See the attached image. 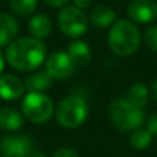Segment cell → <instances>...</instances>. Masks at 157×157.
Masks as SVG:
<instances>
[{
  "label": "cell",
  "instance_id": "cell-1",
  "mask_svg": "<svg viewBox=\"0 0 157 157\" xmlns=\"http://www.w3.org/2000/svg\"><path fill=\"white\" fill-rule=\"evenodd\" d=\"M4 55L11 68L19 72H32L46 62L47 48L41 40L25 36L8 44Z\"/></svg>",
  "mask_w": 157,
  "mask_h": 157
},
{
  "label": "cell",
  "instance_id": "cell-2",
  "mask_svg": "<svg viewBox=\"0 0 157 157\" xmlns=\"http://www.w3.org/2000/svg\"><path fill=\"white\" fill-rule=\"evenodd\" d=\"M108 44L114 55L130 57L141 46V32L134 22L116 19L108 35Z\"/></svg>",
  "mask_w": 157,
  "mask_h": 157
},
{
  "label": "cell",
  "instance_id": "cell-3",
  "mask_svg": "<svg viewBox=\"0 0 157 157\" xmlns=\"http://www.w3.org/2000/svg\"><path fill=\"white\" fill-rule=\"evenodd\" d=\"M108 113L114 127L121 131H135L144 123V109L132 105L127 98H114L108 108Z\"/></svg>",
  "mask_w": 157,
  "mask_h": 157
},
{
  "label": "cell",
  "instance_id": "cell-4",
  "mask_svg": "<svg viewBox=\"0 0 157 157\" xmlns=\"http://www.w3.org/2000/svg\"><path fill=\"white\" fill-rule=\"evenodd\" d=\"M88 116V105L78 95L63 98L57 106V120L65 128H77Z\"/></svg>",
  "mask_w": 157,
  "mask_h": 157
},
{
  "label": "cell",
  "instance_id": "cell-5",
  "mask_svg": "<svg viewBox=\"0 0 157 157\" xmlns=\"http://www.w3.org/2000/svg\"><path fill=\"white\" fill-rule=\"evenodd\" d=\"M22 113L29 121L41 124L54 114V102L43 92H28L22 101Z\"/></svg>",
  "mask_w": 157,
  "mask_h": 157
},
{
  "label": "cell",
  "instance_id": "cell-6",
  "mask_svg": "<svg viewBox=\"0 0 157 157\" xmlns=\"http://www.w3.org/2000/svg\"><path fill=\"white\" fill-rule=\"evenodd\" d=\"M88 24V17L76 6H63L58 13V25L61 32L72 39H78L86 35Z\"/></svg>",
  "mask_w": 157,
  "mask_h": 157
},
{
  "label": "cell",
  "instance_id": "cell-7",
  "mask_svg": "<svg viewBox=\"0 0 157 157\" xmlns=\"http://www.w3.org/2000/svg\"><path fill=\"white\" fill-rule=\"evenodd\" d=\"M46 71L52 78L65 80L73 76L76 66L66 51H54L46 58Z\"/></svg>",
  "mask_w": 157,
  "mask_h": 157
},
{
  "label": "cell",
  "instance_id": "cell-8",
  "mask_svg": "<svg viewBox=\"0 0 157 157\" xmlns=\"http://www.w3.org/2000/svg\"><path fill=\"white\" fill-rule=\"evenodd\" d=\"M33 150L29 135H4L0 138V153L4 157H28Z\"/></svg>",
  "mask_w": 157,
  "mask_h": 157
},
{
  "label": "cell",
  "instance_id": "cell-9",
  "mask_svg": "<svg viewBox=\"0 0 157 157\" xmlns=\"http://www.w3.org/2000/svg\"><path fill=\"white\" fill-rule=\"evenodd\" d=\"M127 14L136 24H150L157 18L156 0H132L128 4Z\"/></svg>",
  "mask_w": 157,
  "mask_h": 157
},
{
  "label": "cell",
  "instance_id": "cell-10",
  "mask_svg": "<svg viewBox=\"0 0 157 157\" xmlns=\"http://www.w3.org/2000/svg\"><path fill=\"white\" fill-rule=\"evenodd\" d=\"M25 86L14 75L0 76V98L4 101H17L24 95Z\"/></svg>",
  "mask_w": 157,
  "mask_h": 157
},
{
  "label": "cell",
  "instance_id": "cell-11",
  "mask_svg": "<svg viewBox=\"0 0 157 157\" xmlns=\"http://www.w3.org/2000/svg\"><path fill=\"white\" fill-rule=\"evenodd\" d=\"M18 22L13 15L0 13V47H6L15 40L18 35Z\"/></svg>",
  "mask_w": 157,
  "mask_h": 157
},
{
  "label": "cell",
  "instance_id": "cell-12",
  "mask_svg": "<svg viewBox=\"0 0 157 157\" xmlns=\"http://www.w3.org/2000/svg\"><path fill=\"white\" fill-rule=\"evenodd\" d=\"M66 52L76 68H83L91 61V48L83 40H73L68 46Z\"/></svg>",
  "mask_w": 157,
  "mask_h": 157
},
{
  "label": "cell",
  "instance_id": "cell-13",
  "mask_svg": "<svg viewBox=\"0 0 157 157\" xmlns=\"http://www.w3.org/2000/svg\"><path fill=\"white\" fill-rule=\"evenodd\" d=\"M52 29H54L52 21L46 14H36L29 21L30 35H32V37L39 39V40H43V39L48 37L51 35Z\"/></svg>",
  "mask_w": 157,
  "mask_h": 157
},
{
  "label": "cell",
  "instance_id": "cell-14",
  "mask_svg": "<svg viewBox=\"0 0 157 157\" xmlns=\"http://www.w3.org/2000/svg\"><path fill=\"white\" fill-rule=\"evenodd\" d=\"M88 19L97 28H108L116 22V13H114L113 8L101 4L92 8Z\"/></svg>",
  "mask_w": 157,
  "mask_h": 157
},
{
  "label": "cell",
  "instance_id": "cell-15",
  "mask_svg": "<svg viewBox=\"0 0 157 157\" xmlns=\"http://www.w3.org/2000/svg\"><path fill=\"white\" fill-rule=\"evenodd\" d=\"M24 116L13 108L0 109V128L6 131H18L24 127Z\"/></svg>",
  "mask_w": 157,
  "mask_h": 157
},
{
  "label": "cell",
  "instance_id": "cell-16",
  "mask_svg": "<svg viewBox=\"0 0 157 157\" xmlns=\"http://www.w3.org/2000/svg\"><path fill=\"white\" fill-rule=\"evenodd\" d=\"M52 81L54 78L47 73V71H40L29 75L25 78L24 86L29 92H43L52 86Z\"/></svg>",
  "mask_w": 157,
  "mask_h": 157
},
{
  "label": "cell",
  "instance_id": "cell-17",
  "mask_svg": "<svg viewBox=\"0 0 157 157\" xmlns=\"http://www.w3.org/2000/svg\"><path fill=\"white\" fill-rule=\"evenodd\" d=\"M149 97H150V92L144 83H134L128 88V92H127V99L132 105L138 106L141 109H144L147 105Z\"/></svg>",
  "mask_w": 157,
  "mask_h": 157
},
{
  "label": "cell",
  "instance_id": "cell-18",
  "mask_svg": "<svg viewBox=\"0 0 157 157\" xmlns=\"http://www.w3.org/2000/svg\"><path fill=\"white\" fill-rule=\"evenodd\" d=\"M10 10L19 17H28L36 10L37 0H8Z\"/></svg>",
  "mask_w": 157,
  "mask_h": 157
},
{
  "label": "cell",
  "instance_id": "cell-19",
  "mask_svg": "<svg viewBox=\"0 0 157 157\" xmlns=\"http://www.w3.org/2000/svg\"><path fill=\"white\" fill-rule=\"evenodd\" d=\"M152 134L147 130H142V128H138V130L132 131L130 136V144L134 149L136 150H144L146 147H149V145L152 144Z\"/></svg>",
  "mask_w": 157,
  "mask_h": 157
},
{
  "label": "cell",
  "instance_id": "cell-20",
  "mask_svg": "<svg viewBox=\"0 0 157 157\" xmlns=\"http://www.w3.org/2000/svg\"><path fill=\"white\" fill-rule=\"evenodd\" d=\"M145 44L149 47L152 51L157 52V25H152L145 30Z\"/></svg>",
  "mask_w": 157,
  "mask_h": 157
},
{
  "label": "cell",
  "instance_id": "cell-21",
  "mask_svg": "<svg viewBox=\"0 0 157 157\" xmlns=\"http://www.w3.org/2000/svg\"><path fill=\"white\" fill-rule=\"evenodd\" d=\"M52 157H80L77 155V152L75 149H71V147H61L57 152L52 155Z\"/></svg>",
  "mask_w": 157,
  "mask_h": 157
},
{
  "label": "cell",
  "instance_id": "cell-22",
  "mask_svg": "<svg viewBox=\"0 0 157 157\" xmlns=\"http://www.w3.org/2000/svg\"><path fill=\"white\" fill-rule=\"evenodd\" d=\"M147 131L152 134V136H156L157 138V113L156 114H152L147 120Z\"/></svg>",
  "mask_w": 157,
  "mask_h": 157
},
{
  "label": "cell",
  "instance_id": "cell-23",
  "mask_svg": "<svg viewBox=\"0 0 157 157\" xmlns=\"http://www.w3.org/2000/svg\"><path fill=\"white\" fill-rule=\"evenodd\" d=\"M73 2H75V6L78 7L80 10H87V8H90L92 0H73Z\"/></svg>",
  "mask_w": 157,
  "mask_h": 157
},
{
  "label": "cell",
  "instance_id": "cell-24",
  "mask_svg": "<svg viewBox=\"0 0 157 157\" xmlns=\"http://www.w3.org/2000/svg\"><path fill=\"white\" fill-rule=\"evenodd\" d=\"M44 2L51 7H63V6H66V3L69 0H44Z\"/></svg>",
  "mask_w": 157,
  "mask_h": 157
},
{
  "label": "cell",
  "instance_id": "cell-25",
  "mask_svg": "<svg viewBox=\"0 0 157 157\" xmlns=\"http://www.w3.org/2000/svg\"><path fill=\"white\" fill-rule=\"evenodd\" d=\"M4 65H6V58L3 55V52L0 51V76H2L3 71H4Z\"/></svg>",
  "mask_w": 157,
  "mask_h": 157
},
{
  "label": "cell",
  "instance_id": "cell-26",
  "mask_svg": "<svg viewBox=\"0 0 157 157\" xmlns=\"http://www.w3.org/2000/svg\"><path fill=\"white\" fill-rule=\"evenodd\" d=\"M152 95H153V98H155V101L157 102V78L152 83Z\"/></svg>",
  "mask_w": 157,
  "mask_h": 157
},
{
  "label": "cell",
  "instance_id": "cell-27",
  "mask_svg": "<svg viewBox=\"0 0 157 157\" xmlns=\"http://www.w3.org/2000/svg\"><path fill=\"white\" fill-rule=\"evenodd\" d=\"M28 157H46V156H44V153H41L40 150H32Z\"/></svg>",
  "mask_w": 157,
  "mask_h": 157
},
{
  "label": "cell",
  "instance_id": "cell-28",
  "mask_svg": "<svg viewBox=\"0 0 157 157\" xmlns=\"http://www.w3.org/2000/svg\"><path fill=\"white\" fill-rule=\"evenodd\" d=\"M3 157H4V156H3Z\"/></svg>",
  "mask_w": 157,
  "mask_h": 157
}]
</instances>
